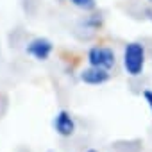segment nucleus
Here are the masks:
<instances>
[{"label": "nucleus", "mask_w": 152, "mask_h": 152, "mask_svg": "<svg viewBox=\"0 0 152 152\" xmlns=\"http://www.w3.org/2000/svg\"><path fill=\"white\" fill-rule=\"evenodd\" d=\"M148 2H152V0H148Z\"/></svg>", "instance_id": "1a4fd4ad"}, {"label": "nucleus", "mask_w": 152, "mask_h": 152, "mask_svg": "<svg viewBox=\"0 0 152 152\" xmlns=\"http://www.w3.org/2000/svg\"><path fill=\"white\" fill-rule=\"evenodd\" d=\"M81 81L84 84H90V86H99V84H104L109 81V70H104V68H95V66H90L86 70L81 72Z\"/></svg>", "instance_id": "39448f33"}, {"label": "nucleus", "mask_w": 152, "mask_h": 152, "mask_svg": "<svg viewBox=\"0 0 152 152\" xmlns=\"http://www.w3.org/2000/svg\"><path fill=\"white\" fill-rule=\"evenodd\" d=\"M72 6L79 7L83 11H93L97 7V0H70Z\"/></svg>", "instance_id": "423d86ee"}, {"label": "nucleus", "mask_w": 152, "mask_h": 152, "mask_svg": "<svg viewBox=\"0 0 152 152\" xmlns=\"http://www.w3.org/2000/svg\"><path fill=\"white\" fill-rule=\"evenodd\" d=\"M145 68V47L138 41H131L124 48V70L131 77H138Z\"/></svg>", "instance_id": "f257e3e1"}, {"label": "nucleus", "mask_w": 152, "mask_h": 152, "mask_svg": "<svg viewBox=\"0 0 152 152\" xmlns=\"http://www.w3.org/2000/svg\"><path fill=\"white\" fill-rule=\"evenodd\" d=\"M25 50H27V54L32 56L34 59H38V61H47V59L50 57L52 50H54V45H52V41L47 39V38H34V39L27 45Z\"/></svg>", "instance_id": "7ed1b4c3"}, {"label": "nucleus", "mask_w": 152, "mask_h": 152, "mask_svg": "<svg viewBox=\"0 0 152 152\" xmlns=\"http://www.w3.org/2000/svg\"><path fill=\"white\" fill-rule=\"evenodd\" d=\"M88 152H99V150H95V148H90V150H88Z\"/></svg>", "instance_id": "6e6552de"}, {"label": "nucleus", "mask_w": 152, "mask_h": 152, "mask_svg": "<svg viewBox=\"0 0 152 152\" xmlns=\"http://www.w3.org/2000/svg\"><path fill=\"white\" fill-rule=\"evenodd\" d=\"M54 129H56V132L59 136L68 138V136H72L75 132V120L72 118V115L68 111L61 109L54 118Z\"/></svg>", "instance_id": "20e7f679"}, {"label": "nucleus", "mask_w": 152, "mask_h": 152, "mask_svg": "<svg viewBox=\"0 0 152 152\" xmlns=\"http://www.w3.org/2000/svg\"><path fill=\"white\" fill-rule=\"evenodd\" d=\"M143 99H145V102L148 104V107L152 111V90H145L143 91Z\"/></svg>", "instance_id": "0eeeda50"}, {"label": "nucleus", "mask_w": 152, "mask_h": 152, "mask_svg": "<svg viewBox=\"0 0 152 152\" xmlns=\"http://www.w3.org/2000/svg\"><path fill=\"white\" fill-rule=\"evenodd\" d=\"M115 61H116L115 52L109 47H91L88 50V63H90V66L111 70L115 66Z\"/></svg>", "instance_id": "f03ea898"}]
</instances>
